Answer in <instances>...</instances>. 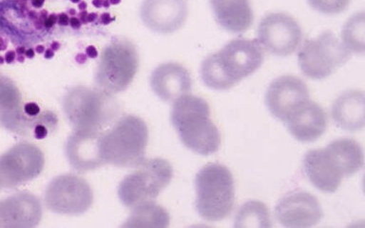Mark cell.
<instances>
[{"instance_id":"33","label":"cell","mask_w":365,"mask_h":228,"mask_svg":"<svg viewBox=\"0 0 365 228\" xmlns=\"http://www.w3.org/2000/svg\"><path fill=\"white\" fill-rule=\"evenodd\" d=\"M101 21L103 24H108L111 21H113V19H110L108 14H103Z\"/></svg>"},{"instance_id":"20","label":"cell","mask_w":365,"mask_h":228,"mask_svg":"<svg viewBox=\"0 0 365 228\" xmlns=\"http://www.w3.org/2000/svg\"><path fill=\"white\" fill-rule=\"evenodd\" d=\"M211 9L220 26L233 34L244 33L253 24L250 0H210Z\"/></svg>"},{"instance_id":"35","label":"cell","mask_w":365,"mask_h":228,"mask_svg":"<svg viewBox=\"0 0 365 228\" xmlns=\"http://www.w3.org/2000/svg\"><path fill=\"white\" fill-rule=\"evenodd\" d=\"M103 4H104V0H93V4L96 8H101L103 6Z\"/></svg>"},{"instance_id":"16","label":"cell","mask_w":365,"mask_h":228,"mask_svg":"<svg viewBox=\"0 0 365 228\" xmlns=\"http://www.w3.org/2000/svg\"><path fill=\"white\" fill-rule=\"evenodd\" d=\"M103 131L76 129L65 145V154L71 167L79 172H88L104 167L101 154Z\"/></svg>"},{"instance_id":"18","label":"cell","mask_w":365,"mask_h":228,"mask_svg":"<svg viewBox=\"0 0 365 228\" xmlns=\"http://www.w3.org/2000/svg\"><path fill=\"white\" fill-rule=\"evenodd\" d=\"M150 86L163 101L174 102L190 92L192 79L187 68L176 62H168L154 69L150 76Z\"/></svg>"},{"instance_id":"27","label":"cell","mask_w":365,"mask_h":228,"mask_svg":"<svg viewBox=\"0 0 365 228\" xmlns=\"http://www.w3.org/2000/svg\"><path fill=\"white\" fill-rule=\"evenodd\" d=\"M23 109H24L26 115L31 117V118L38 116L40 113V107L34 102H29V104H25Z\"/></svg>"},{"instance_id":"15","label":"cell","mask_w":365,"mask_h":228,"mask_svg":"<svg viewBox=\"0 0 365 228\" xmlns=\"http://www.w3.org/2000/svg\"><path fill=\"white\" fill-rule=\"evenodd\" d=\"M187 15V0H144L140 8L143 24L163 35L181 29Z\"/></svg>"},{"instance_id":"2","label":"cell","mask_w":365,"mask_h":228,"mask_svg":"<svg viewBox=\"0 0 365 228\" xmlns=\"http://www.w3.org/2000/svg\"><path fill=\"white\" fill-rule=\"evenodd\" d=\"M262 62L264 52L258 42L245 39H234L202 62L201 78L210 89H231L255 73Z\"/></svg>"},{"instance_id":"26","label":"cell","mask_w":365,"mask_h":228,"mask_svg":"<svg viewBox=\"0 0 365 228\" xmlns=\"http://www.w3.org/2000/svg\"><path fill=\"white\" fill-rule=\"evenodd\" d=\"M351 0H307L308 4L317 12L324 15H339L347 9Z\"/></svg>"},{"instance_id":"14","label":"cell","mask_w":365,"mask_h":228,"mask_svg":"<svg viewBox=\"0 0 365 228\" xmlns=\"http://www.w3.org/2000/svg\"><path fill=\"white\" fill-rule=\"evenodd\" d=\"M275 217L285 227H310L322 221L324 211L315 196L298 191L287 194L277 204Z\"/></svg>"},{"instance_id":"38","label":"cell","mask_w":365,"mask_h":228,"mask_svg":"<svg viewBox=\"0 0 365 228\" xmlns=\"http://www.w3.org/2000/svg\"><path fill=\"white\" fill-rule=\"evenodd\" d=\"M26 56H27L29 59H33L34 56V51L33 49H29L27 52H26Z\"/></svg>"},{"instance_id":"42","label":"cell","mask_w":365,"mask_h":228,"mask_svg":"<svg viewBox=\"0 0 365 228\" xmlns=\"http://www.w3.org/2000/svg\"><path fill=\"white\" fill-rule=\"evenodd\" d=\"M110 0H104V4H103V6H105L106 8L110 7Z\"/></svg>"},{"instance_id":"17","label":"cell","mask_w":365,"mask_h":228,"mask_svg":"<svg viewBox=\"0 0 365 228\" xmlns=\"http://www.w3.org/2000/svg\"><path fill=\"white\" fill-rule=\"evenodd\" d=\"M40 199L30 192H19L0 201V228H31L42 219Z\"/></svg>"},{"instance_id":"11","label":"cell","mask_w":365,"mask_h":228,"mask_svg":"<svg viewBox=\"0 0 365 228\" xmlns=\"http://www.w3.org/2000/svg\"><path fill=\"white\" fill-rule=\"evenodd\" d=\"M45 157L31 142L14 145L0 155V190L11 189L33 181L41 174Z\"/></svg>"},{"instance_id":"13","label":"cell","mask_w":365,"mask_h":228,"mask_svg":"<svg viewBox=\"0 0 365 228\" xmlns=\"http://www.w3.org/2000/svg\"><path fill=\"white\" fill-rule=\"evenodd\" d=\"M309 96V89L301 79L282 76L271 82L265 95V104L274 117L285 122Z\"/></svg>"},{"instance_id":"10","label":"cell","mask_w":365,"mask_h":228,"mask_svg":"<svg viewBox=\"0 0 365 228\" xmlns=\"http://www.w3.org/2000/svg\"><path fill=\"white\" fill-rule=\"evenodd\" d=\"M44 202L51 212L61 215H81L93 205V192L85 179L74 174H64L48 184L44 194Z\"/></svg>"},{"instance_id":"5","label":"cell","mask_w":365,"mask_h":228,"mask_svg":"<svg viewBox=\"0 0 365 228\" xmlns=\"http://www.w3.org/2000/svg\"><path fill=\"white\" fill-rule=\"evenodd\" d=\"M148 129L138 117H123L108 132L103 133L101 154L106 164L137 167L145 161Z\"/></svg>"},{"instance_id":"36","label":"cell","mask_w":365,"mask_h":228,"mask_svg":"<svg viewBox=\"0 0 365 228\" xmlns=\"http://www.w3.org/2000/svg\"><path fill=\"white\" fill-rule=\"evenodd\" d=\"M96 19H97L96 14H90V15H88V16H87V21L93 22V21H96Z\"/></svg>"},{"instance_id":"7","label":"cell","mask_w":365,"mask_h":228,"mask_svg":"<svg viewBox=\"0 0 365 228\" xmlns=\"http://www.w3.org/2000/svg\"><path fill=\"white\" fill-rule=\"evenodd\" d=\"M139 64L135 45L125 39H116L103 50L94 76L96 84L113 95L124 92L138 73Z\"/></svg>"},{"instance_id":"4","label":"cell","mask_w":365,"mask_h":228,"mask_svg":"<svg viewBox=\"0 0 365 228\" xmlns=\"http://www.w3.org/2000/svg\"><path fill=\"white\" fill-rule=\"evenodd\" d=\"M63 110L76 129L103 131L119 115L113 94L101 89L74 86L63 98Z\"/></svg>"},{"instance_id":"29","label":"cell","mask_w":365,"mask_h":228,"mask_svg":"<svg viewBox=\"0 0 365 228\" xmlns=\"http://www.w3.org/2000/svg\"><path fill=\"white\" fill-rule=\"evenodd\" d=\"M56 22L57 16L53 14V15L48 16V18L45 19L44 25L46 28H51Z\"/></svg>"},{"instance_id":"3","label":"cell","mask_w":365,"mask_h":228,"mask_svg":"<svg viewBox=\"0 0 365 228\" xmlns=\"http://www.w3.org/2000/svg\"><path fill=\"white\" fill-rule=\"evenodd\" d=\"M170 121L182 144L194 153L208 156L221 145V134L210 119L207 101L194 95H184L174 101Z\"/></svg>"},{"instance_id":"9","label":"cell","mask_w":365,"mask_h":228,"mask_svg":"<svg viewBox=\"0 0 365 228\" xmlns=\"http://www.w3.org/2000/svg\"><path fill=\"white\" fill-rule=\"evenodd\" d=\"M351 53L332 32H324L302 45L299 53V66L307 78L324 79L346 64Z\"/></svg>"},{"instance_id":"31","label":"cell","mask_w":365,"mask_h":228,"mask_svg":"<svg viewBox=\"0 0 365 228\" xmlns=\"http://www.w3.org/2000/svg\"><path fill=\"white\" fill-rule=\"evenodd\" d=\"M70 25L73 29H80V27H81V21H80L78 19L71 18L70 19Z\"/></svg>"},{"instance_id":"21","label":"cell","mask_w":365,"mask_h":228,"mask_svg":"<svg viewBox=\"0 0 365 228\" xmlns=\"http://www.w3.org/2000/svg\"><path fill=\"white\" fill-rule=\"evenodd\" d=\"M331 116L336 127L345 131H359L365 124V96L362 91L342 93L334 101Z\"/></svg>"},{"instance_id":"25","label":"cell","mask_w":365,"mask_h":228,"mask_svg":"<svg viewBox=\"0 0 365 228\" xmlns=\"http://www.w3.org/2000/svg\"><path fill=\"white\" fill-rule=\"evenodd\" d=\"M365 18L364 13L356 14L348 19L341 32L342 44L350 53L364 54Z\"/></svg>"},{"instance_id":"1","label":"cell","mask_w":365,"mask_h":228,"mask_svg":"<svg viewBox=\"0 0 365 228\" xmlns=\"http://www.w3.org/2000/svg\"><path fill=\"white\" fill-rule=\"evenodd\" d=\"M364 150L352 139H339L324 149L308 151L304 159L305 175L322 192L338 190L344 177H350L364 167Z\"/></svg>"},{"instance_id":"24","label":"cell","mask_w":365,"mask_h":228,"mask_svg":"<svg viewBox=\"0 0 365 228\" xmlns=\"http://www.w3.org/2000/svg\"><path fill=\"white\" fill-rule=\"evenodd\" d=\"M235 227H270L269 211L264 202L250 201L240 208L235 217Z\"/></svg>"},{"instance_id":"43","label":"cell","mask_w":365,"mask_h":228,"mask_svg":"<svg viewBox=\"0 0 365 228\" xmlns=\"http://www.w3.org/2000/svg\"><path fill=\"white\" fill-rule=\"evenodd\" d=\"M73 4H79V2H81V0H71Z\"/></svg>"},{"instance_id":"40","label":"cell","mask_w":365,"mask_h":228,"mask_svg":"<svg viewBox=\"0 0 365 228\" xmlns=\"http://www.w3.org/2000/svg\"><path fill=\"white\" fill-rule=\"evenodd\" d=\"M78 7L80 10H85L86 8H87V4H86V2H81Z\"/></svg>"},{"instance_id":"8","label":"cell","mask_w":365,"mask_h":228,"mask_svg":"<svg viewBox=\"0 0 365 228\" xmlns=\"http://www.w3.org/2000/svg\"><path fill=\"white\" fill-rule=\"evenodd\" d=\"M173 177V168L165 159H145L135 171L120 182V202L125 207L133 208L141 202L156 199L170 184Z\"/></svg>"},{"instance_id":"23","label":"cell","mask_w":365,"mask_h":228,"mask_svg":"<svg viewBox=\"0 0 365 228\" xmlns=\"http://www.w3.org/2000/svg\"><path fill=\"white\" fill-rule=\"evenodd\" d=\"M170 217L168 210L153 201L141 202L133 207L122 227L165 228L170 224Z\"/></svg>"},{"instance_id":"39","label":"cell","mask_w":365,"mask_h":228,"mask_svg":"<svg viewBox=\"0 0 365 228\" xmlns=\"http://www.w3.org/2000/svg\"><path fill=\"white\" fill-rule=\"evenodd\" d=\"M36 52L38 54H42L45 52V47L42 46V45H39V46L36 47Z\"/></svg>"},{"instance_id":"37","label":"cell","mask_w":365,"mask_h":228,"mask_svg":"<svg viewBox=\"0 0 365 228\" xmlns=\"http://www.w3.org/2000/svg\"><path fill=\"white\" fill-rule=\"evenodd\" d=\"M14 54L13 52H10L7 54V56H6V59H7V62H11L14 61Z\"/></svg>"},{"instance_id":"6","label":"cell","mask_w":365,"mask_h":228,"mask_svg":"<svg viewBox=\"0 0 365 228\" xmlns=\"http://www.w3.org/2000/svg\"><path fill=\"white\" fill-rule=\"evenodd\" d=\"M197 212L208 222H218L232 212L235 187L232 173L225 165L208 164L196 175Z\"/></svg>"},{"instance_id":"19","label":"cell","mask_w":365,"mask_h":228,"mask_svg":"<svg viewBox=\"0 0 365 228\" xmlns=\"http://www.w3.org/2000/svg\"><path fill=\"white\" fill-rule=\"evenodd\" d=\"M284 124L299 142H312L327 130V116L321 105L308 99L291 114Z\"/></svg>"},{"instance_id":"41","label":"cell","mask_w":365,"mask_h":228,"mask_svg":"<svg viewBox=\"0 0 365 228\" xmlns=\"http://www.w3.org/2000/svg\"><path fill=\"white\" fill-rule=\"evenodd\" d=\"M121 0H110V4L113 5L119 4Z\"/></svg>"},{"instance_id":"12","label":"cell","mask_w":365,"mask_h":228,"mask_svg":"<svg viewBox=\"0 0 365 228\" xmlns=\"http://www.w3.org/2000/svg\"><path fill=\"white\" fill-rule=\"evenodd\" d=\"M257 39L271 55L287 56L301 45L302 31L292 16L282 13L269 14L259 22Z\"/></svg>"},{"instance_id":"22","label":"cell","mask_w":365,"mask_h":228,"mask_svg":"<svg viewBox=\"0 0 365 228\" xmlns=\"http://www.w3.org/2000/svg\"><path fill=\"white\" fill-rule=\"evenodd\" d=\"M23 108L19 87L11 79L0 74V124L14 132L21 130L27 122Z\"/></svg>"},{"instance_id":"30","label":"cell","mask_w":365,"mask_h":228,"mask_svg":"<svg viewBox=\"0 0 365 228\" xmlns=\"http://www.w3.org/2000/svg\"><path fill=\"white\" fill-rule=\"evenodd\" d=\"M86 54L91 59H96L98 56V52H97L96 48L94 46H88L87 49H86Z\"/></svg>"},{"instance_id":"28","label":"cell","mask_w":365,"mask_h":228,"mask_svg":"<svg viewBox=\"0 0 365 228\" xmlns=\"http://www.w3.org/2000/svg\"><path fill=\"white\" fill-rule=\"evenodd\" d=\"M57 22L61 26H67V25L70 24V19H68L67 14L62 13L57 16Z\"/></svg>"},{"instance_id":"32","label":"cell","mask_w":365,"mask_h":228,"mask_svg":"<svg viewBox=\"0 0 365 228\" xmlns=\"http://www.w3.org/2000/svg\"><path fill=\"white\" fill-rule=\"evenodd\" d=\"M45 4V0H31V5L34 8H37V9H39V8L43 7V5Z\"/></svg>"},{"instance_id":"34","label":"cell","mask_w":365,"mask_h":228,"mask_svg":"<svg viewBox=\"0 0 365 228\" xmlns=\"http://www.w3.org/2000/svg\"><path fill=\"white\" fill-rule=\"evenodd\" d=\"M54 56V50L53 49H47L45 52V59H50L51 58H53Z\"/></svg>"}]
</instances>
